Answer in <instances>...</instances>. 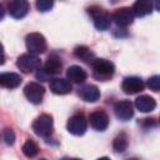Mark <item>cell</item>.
<instances>
[{"instance_id": "6da1fadb", "label": "cell", "mask_w": 160, "mask_h": 160, "mask_svg": "<svg viewBox=\"0 0 160 160\" xmlns=\"http://www.w3.org/2000/svg\"><path fill=\"white\" fill-rule=\"evenodd\" d=\"M91 65H92V76L100 81H106L111 79L115 72L114 64L106 59H95Z\"/></svg>"}, {"instance_id": "7a4b0ae2", "label": "cell", "mask_w": 160, "mask_h": 160, "mask_svg": "<svg viewBox=\"0 0 160 160\" xmlns=\"http://www.w3.org/2000/svg\"><path fill=\"white\" fill-rule=\"evenodd\" d=\"M88 12L92 18L94 25L98 30H106L111 24V15L102 8L91 6L88 9Z\"/></svg>"}, {"instance_id": "3957f363", "label": "cell", "mask_w": 160, "mask_h": 160, "mask_svg": "<svg viewBox=\"0 0 160 160\" xmlns=\"http://www.w3.org/2000/svg\"><path fill=\"white\" fill-rule=\"evenodd\" d=\"M25 42H26V49L29 50V54H32L35 56L45 52V50L48 48L45 38L40 32L29 34L26 36V39H25Z\"/></svg>"}, {"instance_id": "277c9868", "label": "cell", "mask_w": 160, "mask_h": 160, "mask_svg": "<svg viewBox=\"0 0 160 160\" xmlns=\"http://www.w3.org/2000/svg\"><path fill=\"white\" fill-rule=\"evenodd\" d=\"M32 130L36 135L48 138L52 132V118L48 114L38 116L32 122Z\"/></svg>"}, {"instance_id": "5b68a950", "label": "cell", "mask_w": 160, "mask_h": 160, "mask_svg": "<svg viewBox=\"0 0 160 160\" xmlns=\"http://www.w3.org/2000/svg\"><path fill=\"white\" fill-rule=\"evenodd\" d=\"M16 65H18V68L21 71H24V72H31L34 70L40 69L41 61H40V59L38 56L28 52V54H22L21 56L18 58Z\"/></svg>"}, {"instance_id": "8992f818", "label": "cell", "mask_w": 160, "mask_h": 160, "mask_svg": "<svg viewBox=\"0 0 160 160\" xmlns=\"http://www.w3.org/2000/svg\"><path fill=\"white\" fill-rule=\"evenodd\" d=\"M66 128H68V131L72 135H82L86 131V128H88V122H86V119H85L84 114L78 112V114L72 115L69 119Z\"/></svg>"}, {"instance_id": "52a82bcc", "label": "cell", "mask_w": 160, "mask_h": 160, "mask_svg": "<svg viewBox=\"0 0 160 160\" xmlns=\"http://www.w3.org/2000/svg\"><path fill=\"white\" fill-rule=\"evenodd\" d=\"M24 94H25L26 99L30 102L40 104L42 101V98H44V94H45V89L39 82H29L24 88Z\"/></svg>"}, {"instance_id": "ba28073f", "label": "cell", "mask_w": 160, "mask_h": 160, "mask_svg": "<svg viewBox=\"0 0 160 160\" xmlns=\"http://www.w3.org/2000/svg\"><path fill=\"white\" fill-rule=\"evenodd\" d=\"M111 19L115 21V24H116L118 26L125 28V26H128V25H130V24L132 22V20H134V14H132V11H131L130 8H121V9H118V10L112 14Z\"/></svg>"}, {"instance_id": "9c48e42d", "label": "cell", "mask_w": 160, "mask_h": 160, "mask_svg": "<svg viewBox=\"0 0 160 160\" xmlns=\"http://www.w3.org/2000/svg\"><path fill=\"white\" fill-rule=\"evenodd\" d=\"M114 112H115V115H116L118 119H120L122 121H126V120L131 119L132 115H134L132 104L129 100H121V101H119V102L115 104Z\"/></svg>"}, {"instance_id": "30bf717a", "label": "cell", "mask_w": 160, "mask_h": 160, "mask_svg": "<svg viewBox=\"0 0 160 160\" xmlns=\"http://www.w3.org/2000/svg\"><path fill=\"white\" fill-rule=\"evenodd\" d=\"M89 120H90V125L98 131L105 130L109 125V116L104 110H96L91 112Z\"/></svg>"}, {"instance_id": "8fae6325", "label": "cell", "mask_w": 160, "mask_h": 160, "mask_svg": "<svg viewBox=\"0 0 160 160\" xmlns=\"http://www.w3.org/2000/svg\"><path fill=\"white\" fill-rule=\"evenodd\" d=\"M121 88H122L124 92L131 95V94H136V92L141 91L144 89V82L138 76H129V78L124 79V81L121 84Z\"/></svg>"}, {"instance_id": "7c38bea8", "label": "cell", "mask_w": 160, "mask_h": 160, "mask_svg": "<svg viewBox=\"0 0 160 160\" xmlns=\"http://www.w3.org/2000/svg\"><path fill=\"white\" fill-rule=\"evenodd\" d=\"M29 11V4L25 0H15L9 4V12L15 19L24 18Z\"/></svg>"}, {"instance_id": "4fadbf2b", "label": "cell", "mask_w": 160, "mask_h": 160, "mask_svg": "<svg viewBox=\"0 0 160 160\" xmlns=\"http://www.w3.org/2000/svg\"><path fill=\"white\" fill-rule=\"evenodd\" d=\"M50 90L54 92V94H58V95H65V94H69L71 92V84L69 80H65V79H52L50 81Z\"/></svg>"}, {"instance_id": "5bb4252c", "label": "cell", "mask_w": 160, "mask_h": 160, "mask_svg": "<svg viewBox=\"0 0 160 160\" xmlns=\"http://www.w3.org/2000/svg\"><path fill=\"white\" fill-rule=\"evenodd\" d=\"M20 84H21V78L15 72L0 74V86L6 89H14V88H18Z\"/></svg>"}, {"instance_id": "9a60e30c", "label": "cell", "mask_w": 160, "mask_h": 160, "mask_svg": "<svg viewBox=\"0 0 160 160\" xmlns=\"http://www.w3.org/2000/svg\"><path fill=\"white\" fill-rule=\"evenodd\" d=\"M79 95L81 96L82 100L89 101V102H94L96 100H99L100 98V91L95 85H84L82 88L79 89Z\"/></svg>"}, {"instance_id": "2e32d148", "label": "cell", "mask_w": 160, "mask_h": 160, "mask_svg": "<svg viewBox=\"0 0 160 160\" xmlns=\"http://www.w3.org/2000/svg\"><path fill=\"white\" fill-rule=\"evenodd\" d=\"M61 68H62V64H61V60L59 56L56 55H50L44 65V72L46 75H55L58 72L61 71Z\"/></svg>"}, {"instance_id": "e0dca14e", "label": "cell", "mask_w": 160, "mask_h": 160, "mask_svg": "<svg viewBox=\"0 0 160 160\" xmlns=\"http://www.w3.org/2000/svg\"><path fill=\"white\" fill-rule=\"evenodd\" d=\"M66 76H68V80H70L71 82H75V84H80V82H84L88 78V74L86 71L78 66V65H74V66H70L66 71Z\"/></svg>"}, {"instance_id": "ac0fdd59", "label": "cell", "mask_w": 160, "mask_h": 160, "mask_svg": "<svg viewBox=\"0 0 160 160\" xmlns=\"http://www.w3.org/2000/svg\"><path fill=\"white\" fill-rule=\"evenodd\" d=\"M135 106L139 111H142V112H150L155 109L156 106V102L155 100L149 96V95H141L139 98H136L135 100Z\"/></svg>"}, {"instance_id": "d6986e66", "label": "cell", "mask_w": 160, "mask_h": 160, "mask_svg": "<svg viewBox=\"0 0 160 160\" xmlns=\"http://www.w3.org/2000/svg\"><path fill=\"white\" fill-rule=\"evenodd\" d=\"M152 10V4L150 1H136L131 9L134 16H145V15H149Z\"/></svg>"}, {"instance_id": "ffe728a7", "label": "cell", "mask_w": 160, "mask_h": 160, "mask_svg": "<svg viewBox=\"0 0 160 160\" xmlns=\"http://www.w3.org/2000/svg\"><path fill=\"white\" fill-rule=\"evenodd\" d=\"M74 54H75V56H76L78 59L82 60V61H85V62H91V64H92L94 60H95V54H94L88 46H84V45L76 46L75 50H74Z\"/></svg>"}, {"instance_id": "44dd1931", "label": "cell", "mask_w": 160, "mask_h": 160, "mask_svg": "<svg viewBox=\"0 0 160 160\" xmlns=\"http://www.w3.org/2000/svg\"><path fill=\"white\" fill-rule=\"evenodd\" d=\"M128 144H129V139H128V135L125 132H121L119 134L114 141H112V149L115 152H124L128 148Z\"/></svg>"}, {"instance_id": "7402d4cb", "label": "cell", "mask_w": 160, "mask_h": 160, "mask_svg": "<svg viewBox=\"0 0 160 160\" xmlns=\"http://www.w3.org/2000/svg\"><path fill=\"white\" fill-rule=\"evenodd\" d=\"M39 151L38 145L32 141V140H28L25 141V144L22 145V152L28 156V158H34Z\"/></svg>"}, {"instance_id": "603a6c76", "label": "cell", "mask_w": 160, "mask_h": 160, "mask_svg": "<svg viewBox=\"0 0 160 160\" xmlns=\"http://www.w3.org/2000/svg\"><path fill=\"white\" fill-rule=\"evenodd\" d=\"M2 138L8 145H12L15 141V132L11 129H5L2 132Z\"/></svg>"}, {"instance_id": "cb8c5ba5", "label": "cell", "mask_w": 160, "mask_h": 160, "mask_svg": "<svg viewBox=\"0 0 160 160\" xmlns=\"http://www.w3.org/2000/svg\"><path fill=\"white\" fill-rule=\"evenodd\" d=\"M148 86L154 90V91H159V88H160V78L158 75H154L151 76L149 80H148Z\"/></svg>"}, {"instance_id": "d4e9b609", "label": "cell", "mask_w": 160, "mask_h": 160, "mask_svg": "<svg viewBox=\"0 0 160 160\" xmlns=\"http://www.w3.org/2000/svg\"><path fill=\"white\" fill-rule=\"evenodd\" d=\"M54 2L52 1H48V0H39L36 1V8L39 9V11H48L52 8Z\"/></svg>"}, {"instance_id": "484cf974", "label": "cell", "mask_w": 160, "mask_h": 160, "mask_svg": "<svg viewBox=\"0 0 160 160\" xmlns=\"http://www.w3.org/2000/svg\"><path fill=\"white\" fill-rule=\"evenodd\" d=\"M5 62V54H4V46L0 42V65H2Z\"/></svg>"}, {"instance_id": "4316f807", "label": "cell", "mask_w": 160, "mask_h": 160, "mask_svg": "<svg viewBox=\"0 0 160 160\" xmlns=\"http://www.w3.org/2000/svg\"><path fill=\"white\" fill-rule=\"evenodd\" d=\"M4 15H5V9H4V6L0 4V20L4 18Z\"/></svg>"}, {"instance_id": "83f0119b", "label": "cell", "mask_w": 160, "mask_h": 160, "mask_svg": "<svg viewBox=\"0 0 160 160\" xmlns=\"http://www.w3.org/2000/svg\"><path fill=\"white\" fill-rule=\"evenodd\" d=\"M98 160H110V159H109V158H105V156H104V158H100V159H98Z\"/></svg>"}, {"instance_id": "f1b7e54d", "label": "cell", "mask_w": 160, "mask_h": 160, "mask_svg": "<svg viewBox=\"0 0 160 160\" xmlns=\"http://www.w3.org/2000/svg\"><path fill=\"white\" fill-rule=\"evenodd\" d=\"M126 160H139V159H136V158H130V159H126Z\"/></svg>"}, {"instance_id": "f546056e", "label": "cell", "mask_w": 160, "mask_h": 160, "mask_svg": "<svg viewBox=\"0 0 160 160\" xmlns=\"http://www.w3.org/2000/svg\"><path fill=\"white\" fill-rule=\"evenodd\" d=\"M70 160H80V159H70Z\"/></svg>"}, {"instance_id": "4dcf8cb0", "label": "cell", "mask_w": 160, "mask_h": 160, "mask_svg": "<svg viewBox=\"0 0 160 160\" xmlns=\"http://www.w3.org/2000/svg\"><path fill=\"white\" fill-rule=\"evenodd\" d=\"M41 160H46V159H41Z\"/></svg>"}]
</instances>
